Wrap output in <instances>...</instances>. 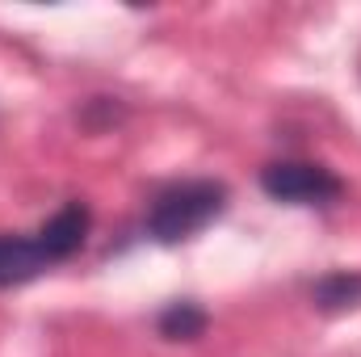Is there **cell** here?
I'll return each mask as SVG.
<instances>
[{
    "label": "cell",
    "mask_w": 361,
    "mask_h": 357,
    "mask_svg": "<svg viewBox=\"0 0 361 357\" xmlns=\"http://www.w3.org/2000/svg\"><path fill=\"white\" fill-rule=\"evenodd\" d=\"M227 185L214 177H189L173 181L152 198L147 210V236L156 244H180L193 240L197 231H206L223 210H227Z\"/></svg>",
    "instance_id": "obj_1"
},
{
    "label": "cell",
    "mask_w": 361,
    "mask_h": 357,
    "mask_svg": "<svg viewBox=\"0 0 361 357\" xmlns=\"http://www.w3.org/2000/svg\"><path fill=\"white\" fill-rule=\"evenodd\" d=\"M261 189L286 206H332L345 193V181L315 160H273L261 169Z\"/></svg>",
    "instance_id": "obj_2"
},
{
    "label": "cell",
    "mask_w": 361,
    "mask_h": 357,
    "mask_svg": "<svg viewBox=\"0 0 361 357\" xmlns=\"http://www.w3.org/2000/svg\"><path fill=\"white\" fill-rule=\"evenodd\" d=\"M89 231H92V210L85 202H63L38 231H34V240H38V248H42V257L51 261V265H63V261H72L85 244H89Z\"/></svg>",
    "instance_id": "obj_3"
},
{
    "label": "cell",
    "mask_w": 361,
    "mask_h": 357,
    "mask_svg": "<svg viewBox=\"0 0 361 357\" xmlns=\"http://www.w3.org/2000/svg\"><path fill=\"white\" fill-rule=\"evenodd\" d=\"M47 269H51V261L42 257L34 236H0V290L25 286Z\"/></svg>",
    "instance_id": "obj_4"
},
{
    "label": "cell",
    "mask_w": 361,
    "mask_h": 357,
    "mask_svg": "<svg viewBox=\"0 0 361 357\" xmlns=\"http://www.w3.org/2000/svg\"><path fill=\"white\" fill-rule=\"evenodd\" d=\"M311 303H315L319 311H328V315L357 307L361 303V273L357 269H332V273H324V277L311 286Z\"/></svg>",
    "instance_id": "obj_5"
},
{
    "label": "cell",
    "mask_w": 361,
    "mask_h": 357,
    "mask_svg": "<svg viewBox=\"0 0 361 357\" xmlns=\"http://www.w3.org/2000/svg\"><path fill=\"white\" fill-rule=\"evenodd\" d=\"M206 328H210V315H206V307H197L193 298L169 303V307L160 311V320H156V332H160L164 341H202Z\"/></svg>",
    "instance_id": "obj_6"
}]
</instances>
